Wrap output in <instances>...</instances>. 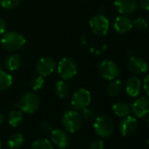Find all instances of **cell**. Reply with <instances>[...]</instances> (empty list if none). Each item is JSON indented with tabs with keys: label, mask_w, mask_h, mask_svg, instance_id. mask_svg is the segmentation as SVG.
<instances>
[{
	"label": "cell",
	"mask_w": 149,
	"mask_h": 149,
	"mask_svg": "<svg viewBox=\"0 0 149 149\" xmlns=\"http://www.w3.org/2000/svg\"><path fill=\"white\" fill-rule=\"evenodd\" d=\"M90 149H104V143L101 139H97L91 144Z\"/></svg>",
	"instance_id": "obj_29"
},
{
	"label": "cell",
	"mask_w": 149,
	"mask_h": 149,
	"mask_svg": "<svg viewBox=\"0 0 149 149\" xmlns=\"http://www.w3.org/2000/svg\"><path fill=\"white\" fill-rule=\"evenodd\" d=\"M58 74L63 80H68L76 77L77 73V65L70 58H63L58 64Z\"/></svg>",
	"instance_id": "obj_6"
},
{
	"label": "cell",
	"mask_w": 149,
	"mask_h": 149,
	"mask_svg": "<svg viewBox=\"0 0 149 149\" xmlns=\"http://www.w3.org/2000/svg\"><path fill=\"white\" fill-rule=\"evenodd\" d=\"M22 60L19 54H12L5 61V67L9 71H15L21 66Z\"/></svg>",
	"instance_id": "obj_17"
},
{
	"label": "cell",
	"mask_w": 149,
	"mask_h": 149,
	"mask_svg": "<svg viewBox=\"0 0 149 149\" xmlns=\"http://www.w3.org/2000/svg\"><path fill=\"white\" fill-rule=\"evenodd\" d=\"M1 147H2V142L0 141V149H1Z\"/></svg>",
	"instance_id": "obj_36"
},
{
	"label": "cell",
	"mask_w": 149,
	"mask_h": 149,
	"mask_svg": "<svg viewBox=\"0 0 149 149\" xmlns=\"http://www.w3.org/2000/svg\"><path fill=\"white\" fill-rule=\"evenodd\" d=\"M131 111L139 118L149 116V97H141L136 99L131 105Z\"/></svg>",
	"instance_id": "obj_9"
},
{
	"label": "cell",
	"mask_w": 149,
	"mask_h": 149,
	"mask_svg": "<svg viewBox=\"0 0 149 149\" xmlns=\"http://www.w3.org/2000/svg\"><path fill=\"white\" fill-rule=\"evenodd\" d=\"M50 139L52 144L60 149H65L69 146L70 139L68 134L61 129H53L50 132Z\"/></svg>",
	"instance_id": "obj_12"
},
{
	"label": "cell",
	"mask_w": 149,
	"mask_h": 149,
	"mask_svg": "<svg viewBox=\"0 0 149 149\" xmlns=\"http://www.w3.org/2000/svg\"><path fill=\"white\" fill-rule=\"evenodd\" d=\"M122 88H123L122 81L118 79H114V80H111V82L108 84L107 92L109 96L111 97H117L121 92Z\"/></svg>",
	"instance_id": "obj_23"
},
{
	"label": "cell",
	"mask_w": 149,
	"mask_h": 149,
	"mask_svg": "<svg viewBox=\"0 0 149 149\" xmlns=\"http://www.w3.org/2000/svg\"><path fill=\"white\" fill-rule=\"evenodd\" d=\"M21 0H0V6L5 9H13L17 7Z\"/></svg>",
	"instance_id": "obj_27"
},
{
	"label": "cell",
	"mask_w": 149,
	"mask_h": 149,
	"mask_svg": "<svg viewBox=\"0 0 149 149\" xmlns=\"http://www.w3.org/2000/svg\"><path fill=\"white\" fill-rule=\"evenodd\" d=\"M4 121H5V116H4L3 114L0 113V125L3 124V123H4Z\"/></svg>",
	"instance_id": "obj_34"
},
{
	"label": "cell",
	"mask_w": 149,
	"mask_h": 149,
	"mask_svg": "<svg viewBox=\"0 0 149 149\" xmlns=\"http://www.w3.org/2000/svg\"><path fill=\"white\" fill-rule=\"evenodd\" d=\"M80 111H81V114L80 115H81L82 118H84L85 120H91L95 117L94 111L91 108H90L89 106L85 107V108H84V109H82Z\"/></svg>",
	"instance_id": "obj_28"
},
{
	"label": "cell",
	"mask_w": 149,
	"mask_h": 149,
	"mask_svg": "<svg viewBox=\"0 0 149 149\" xmlns=\"http://www.w3.org/2000/svg\"><path fill=\"white\" fill-rule=\"evenodd\" d=\"M94 131L100 138H109L114 132V124L111 118L105 115L99 116L96 118L94 125Z\"/></svg>",
	"instance_id": "obj_3"
},
{
	"label": "cell",
	"mask_w": 149,
	"mask_h": 149,
	"mask_svg": "<svg viewBox=\"0 0 149 149\" xmlns=\"http://www.w3.org/2000/svg\"><path fill=\"white\" fill-rule=\"evenodd\" d=\"M98 72L104 79L109 81L117 79L120 76V68L118 65L111 60L102 61L98 65Z\"/></svg>",
	"instance_id": "obj_5"
},
{
	"label": "cell",
	"mask_w": 149,
	"mask_h": 149,
	"mask_svg": "<svg viewBox=\"0 0 149 149\" xmlns=\"http://www.w3.org/2000/svg\"><path fill=\"white\" fill-rule=\"evenodd\" d=\"M24 120V115H23V111H18V110H14L12 111L9 113L8 116V123L11 126L13 127H19Z\"/></svg>",
	"instance_id": "obj_19"
},
{
	"label": "cell",
	"mask_w": 149,
	"mask_h": 149,
	"mask_svg": "<svg viewBox=\"0 0 149 149\" xmlns=\"http://www.w3.org/2000/svg\"><path fill=\"white\" fill-rule=\"evenodd\" d=\"M139 6L137 0H115L114 7L117 12L122 15L134 13Z\"/></svg>",
	"instance_id": "obj_13"
},
{
	"label": "cell",
	"mask_w": 149,
	"mask_h": 149,
	"mask_svg": "<svg viewBox=\"0 0 149 149\" xmlns=\"http://www.w3.org/2000/svg\"><path fill=\"white\" fill-rule=\"evenodd\" d=\"M137 128H138V121L136 118L130 116V115L124 117L121 119L119 125H118L120 133L125 137L132 135L136 132Z\"/></svg>",
	"instance_id": "obj_11"
},
{
	"label": "cell",
	"mask_w": 149,
	"mask_h": 149,
	"mask_svg": "<svg viewBox=\"0 0 149 149\" xmlns=\"http://www.w3.org/2000/svg\"><path fill=\"white\" fill-rule=\"evenodd\" d=\"M55 93L60 98H65L70 94V87L65 80L57 82L55 84Z\"/></svg>",
	"instance_id": "obj_22"
},
{
	"label": "cell",
	"mask_w": 149,
	"mask_h": 149,
	"mask_svg": "<svg viewBox=\"0 0 149 149\" xmlns=\"http://www.w3.org/2000/svg\"><path fill=\"white\" fill-rule=\"evenodd\" d=\"M90 26L94 34L97 36H104L109 31L110 22L105 15L97 14L91 19Z\"/></svg>",
	"instance_id": "obj_7"
},
{
	"label": "cell",
	"mask_w": 149,
	"mask_h": 149,
	"mask_svg": "<svg viewBox=\"0 0 149 149\" xmlns=\"http://www.w3.org/2000/svg\"><path fill=\"white\" fill-rule=\"evenodd\" d=\"M148 64V70H149V63H147Z\"/></svg>",
	"instance_id": "obj_38"
},
{
	"label": "cell",
	"mask_w": 149,
	"mask_h": 149,
	"mask_svg": "<svg viewBox=\"0 0 149 149\" xmlns=\"http://www.w3.org/2000/svg\"><path fill=\"white\" fill-rule=\"evenodd\" d=\"M146 145H147V146H149V139H148L146 140Z\"/></svg>",
	"instance_id": "obj_35"
},
{
	"label": "cell",
	"mask_w": 149,
	"mask_h": 149,
	"mask_svg": "<svg viewBox=\"0 0 149 149\" xmlns=\"http://www.w3.org/2000/svg\"><path fill=\"white\" fill-rule=\"evenodd\" d=\"M139 6L142 10L149 12V0H139Z\"/></svg>",
	"instance_id": "obj_32"
},
{
	"label": "cell",
	"mask_w": 149,
	"mask_h": 149,
	"mask_svg": "<svg viewBox=\"0 0 149 149\" xmlns=\"http://www.w3.org/2000/svg\"><path fill=\"white\" fill-rule=\"evenodd\" d=\"M112 111L116 116L124 118L130 114L131 105L125 102H118L112 105Z\"/></svg>",
	"instance_id": "obj_18"
},
{
	"label": "cell",
	"mask_w": 149,
	"mask_h": 149,
	"mask_svg": "<svg viewBox=\"0 0 149 149\" xmlns=\"http://www.w3.org/2000/svg\"><path fill=\"white\" fill-rule=\"evenodd\" d=\"M127 68L131 73L139 76V74H145L148 70V64L144 59L140 57L132 56L128 61Z\"/></svg>",
	"instance_id": "obj_14"
},
{
	"label": "cell",
	"mask_w": 149,
	"mask_h": 149,
	"mask_svg": "<svg viewBox=\"0 0 149 149\" xmlns=\"http://www.w3.org/2000/svg\"><path fill=\"white\" fill-rule=\"evenodd\" d=\"M61 125L65 131L74 133L80 130L83 125V118L81 115L76 111H68L61 118Z\"/></svg>",
	"instance_id": "obj_2"
},
{
	"label": "cell",
	"mask_w": 149,
	"mask_h": 149,
	"mask_svg": "<svg viewBox=\"0 0 149 149\" xmlns=\"http://www.w3.org/2000/svg\"><path fill=\"white\" fill-rule=\"evenodd\" d=\"M26 42L25 36L17 31H8L3 33L1 44L8 51H18L21 49Z\"/></svg>",
	"instance_id": "obj_1"
},
{
	"label": "cell",
	"mask_w": 149,
	"mask_h": 149,
	"mask_svg": "<svg viewBox=\"0 0 149 149\" xmlns=\"http://www.w3.org/2000/svg\"><path fill=\"white\" fill-rule=\"evenodd\" d=\"M31 149H54L53 144L47 139H38L32 144Z\"/></svg>",
	"instance_id": "obj_24"
},
{
	"label": "cell",
	"mask_w": 149,
	"mask_h": 149,
	"mask_svg": "<svg viewBox=\"0 0 149 149\" xmlns=\"http://www.w3.org/2000/svg\"><path fill=\"white\" fill-rule=\"evenodd\" d=\"M40 104V100L36 93L26 92L21 97L18 104V107L20 109L21 111L25 113L33 114L39 109Z\"/></svg>",
	"instance_id": "obj_4"
},
{
	"label": "cell",
	"mask_w": 149,
	"mask_h": 149,
	"mask_svg": "<svg viewBox=\"0 0 149 149\" xmlns=\"http://www.w3.org/2000/svg\"><path fill=\"white\" fill-rule=\"evenodd\" d=\"M113 27L118 33H126L133 27L132 20L127 15H120L115 19Z\"/></svg>",
	"instance_id": "obj_15"
},
{
	"label": "cell",
	"mask_w": 149,
	"mask_h": 149,
	"mask_svg": "<svg viewBox=\"0 0 149 149\" xmlns=\"http://www.w3.org/2000/svg\"><path fill=\"white\" fill-rule=\"evenodd\" d=\"M40 128L46 132H51L53 130V126L52 125L48 122V121H43L40 123Z\"/></svg>",
	"instance_id": "obj_30"
},
{
	"label": "cell",
	"mask_w": 149,
	"mask_h": 149,
	"mask_svg": "<svg viewBox=\"0 0 149 149\" xmlns=\"http://www.w3.org/2000/svg\"><path fill=\"white\" fill-rule=\"evenodd\" d=\"M13 84V77L6 71L0 70V91L8 90Z\"/></svg>",
	"instance_id": "obj_21"
},
{
	"label": "cell",
	"mask_w": 149,
	"mask_h": 149,
	"mask_svg": "<svg viewBox=\"0 0 149 149\" xmlns=\"http://www.w3.org/2000/svg\"><path fill=\"white\" fill-rule=\"evenodd\" d=\"M142 86H143V89H144L146 94L149 97V74H147V76L144 78Z\"/></svg>",
	"instance_id": "obj_31"
},
{
	"label": "cell",
	"mask_w": 149,
	"mask_h": 149,
	"mask_svg": "<svg viewBox=\"0 0 149 149\" xmlns=\"http://www.w3.org/2000/svg\"><path fill=\"white\" fill-rule=\"evenodd\" d=\"M148 19H149V14H148Z\"/></svg>",
	"instance_id": "obj_39"
},
{
	"label": "cell",
	"mask_w": 149,
	"mask_h": 149,
	"mask_svg": "<svg viewBox=\"0 0 149 149\" xmlns=\"http://www.w3.org/2000/svg\"><path fill=\"white\" fill-rule=\"evenodd\" d=\"M132 26L138 30H146L148 27V22L146 19L139 17L132 20Z\"/></svg>",
	"instance_id": "obj_26"
},
{
	"label": "cell",
	"mask_w": 149,
	"mask_h": 149,
	"mask_svg": "<svg viewBox=\"0 0 149 149\" xmlns=\"http://www.w3.org/2000/svg\"><path fill=\"white\" fill-rule=\"evenodd\" d=\"M147 124L149 125V118H148V119H147Z\"/></svg>",
	"instance_id": "obj_37"
},
{
	"label": "cell",
	"mask_w": 149,
	"mask_h": 149,
	"mask_svg": "<svg viewBox=\"0 0 149 149\" xmlns=\"http://www.w3.org/2000/svg\"><path fill=\"white\" fill-rule=\"evenodd\" d=\"M25 143V137L22 133H13L8 139L7 145L11 149H19Z\"/></svg>",
	"instance_id": "obj_20"
},
{
	"label": "cell",
	"mask_w": 149,
	"mask_h": 149,
	"mask_svg": "<svg viewBox=\"0 0 149 149\" xmlns=\"http://www.w3.org/2000/svg\"><path fill=\"white\" fill-rule=\"evenodd\" d=\"M6 27H7V24L6 20L2 18H0V34H3L6 33Z\"/></svg>",
	"instance_id": "obj_33"
},
{
	"label": "cell",
	"mask_w": 149,
	"mask_h": 149,
	"mask_svg": "<svg viewBox=\"0 0 149 149\" xmlns=\"http://www.w3.org/2000/svg\"><path fill=\"white\" fill-rule=\"evenodd\" d=\"M142 87V83L139 78L137 77H129L125 85V92L132 97H136L139 95Z\"/></svg>",
	"instance_id": "obj_16"
},
{
	"label": "cell",
	"mask_w": 149,
	"mask_h": 149,
	"mask_svg": "<svg viewBox=\"0 0 149 149\" xmlns=\"http://www.w3.org/2000/svg\"><path fill=\"white\" fill-rule=\"evenodd\" d=\"M44 78L43 77H35L33 78H32V80L30 81V85H31V88L34 91H40L43 85H44Z\"/></svg>",
	"instance_id": "obj_25"
},
{
	"label": "cell",
	"mask_w": 149,
	"mask_h": 149,
	"mask_svg": "<svg viewBox=\"0 0 149 149\" xmlns=\"http://www.w3.org/2000/svg\"><path fill=\"white\" fill-rule=\"evenodd\" d=\"M91 103V94L86 89H79L74 91L71 97V104L76 110L88 107Z\"/></svg>",
	"instance_id": "obj_8"
},
{
	"label": "cell",
	"mask_w": 149,
	"mask_h": 149,
	"mask_svg": "<svg viewBox=\"0 0 149 149\" xmlns=\"http://www.w3.org/2000/svg\"><path fill=\"white\" fill-rule=\"evenodd\" d=\"M56 68V62L50 57L40 58L36 64V71L40 77H47L54 73Z\"/></svg>",
	"instance_id": "obj_10"
}]
</instances>
